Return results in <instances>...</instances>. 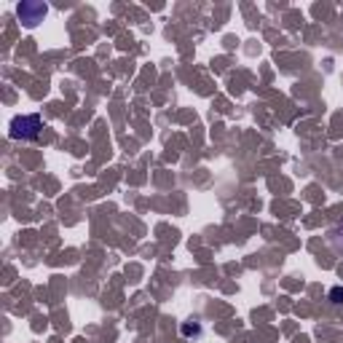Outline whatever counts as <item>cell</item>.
<instances>
[{
  "label": "cell",
  "mask_w": 343,
  "mask_h": 343,
  "mask_svg": "<svg viewBox=\"0 0 343 343\" xmlns=\"http://www.w3.org/2000/svg\"><path fill=\"white\" fill-rule=\"evenodd\" d=\"M183 335H185V338L201 335V325H198V322H185V325H183Z\"/></svg>",
  "instance_id": "3957f363"
},
{
  "label": "cell",
  "mask_w": 343,
  "mask_h": 343,
  "mask_svg": "<svg viewBox=\"0 0 343 343\" xmlns=\"http://www.w3.org/2000/svg\"><path fill=\"white\" fill-rule=\"evenodd\" d=\"M46 3H19L16 6V14H19V19L25 22L27 27H35L38 22H43V16H46Z\"/></svg>",
  "instance_id": "7a4b0ae2"
},
{
  "label": "cell",
  "mask_w": 343,
  "mask_h": 343,
  "mask_svg": "<svg viewBox=\"0 0 343 343\" xmlns=\"http://www.w3.org/2000/svg\"><path fill=\"white\" fill-rule=\"evenodd\" d=\"M43 129V118L35 113V115H16L14 121H11V137L14 139H35L41 134Z\"/></svg>",
  "instance_id": "6da1fadb"
},
{
  "label": "cell",
  "mask_w": 343,
  "mask_h": 343,
  "mask_svg": "<svg viewBox=\"0 0 343 343\" xmlns=\"http://www.w3.org/2000/svg\"><path fill=\"white\" fill-rule=\"evenodd\" d=\"M330 300H333L335 306H340L343 303V287H333V290H330Z\"/></svg>",
  "instance_id": "277c9868"
}]
</instances>
